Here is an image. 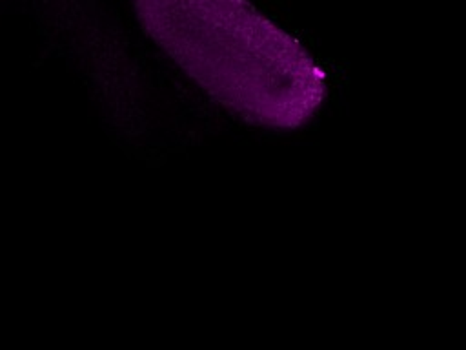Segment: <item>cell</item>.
I'll use <instances>...</instances> for the list:
<instances>
[{
  "mask_svg": "<svg viewBox=\"0 0 466 350\" xmlns=\"http://www.w3.org/2000/svg\"><path fill=\"white\" fill-rule=\"evenodd\" d=\"M169 60L217 104L271 129L311 120L328 93L315 57L249 0H135Z\"/></svg>",
  "mask_w": 466,
  "mask_h": 350,
  "instance_id": "obj_1",
  "label": "cell"
}]
</instances>
